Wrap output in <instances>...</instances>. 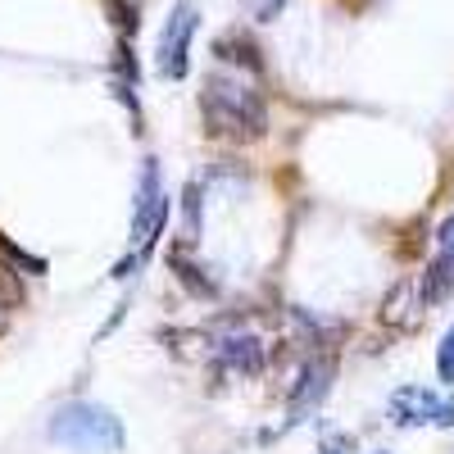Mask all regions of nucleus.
<instances>
[{"mask_svg": "<svg viewBox=\"0 0 454 454\" xmlns=\"http://www.w3.org/2000/svg\"><path fill=\"white\" fill-rule=\"evenodd\" d=\"M200 114H205V128L214 137H227V141H259L263 132H269L263 96L241 78H227V73H209L205 78Z\"/></svg>", "mask_w": 454, "mask_h": 454, "instance_id": "nucleus-1", "label": "nucleus"}, {"mask_svg": "<svg viewBox=\"0 0 454 454\" xmlns=\"http://www.w3.org/2000/svg\"><path fill=\"white\" fill-rule=\"evenodd\" d=\"M46 436L64 450H78V454H119L128 445L123 419L114 409L96 404V400H68L55 409V419L46 427Z\"/></svg>", "mask_w": 454, "mask_h": 454, "instance_id": "nucleus-2", "label": "nucleus"}, {"mask_svg": "<svg viewBox=\"0 0 454 454\" xmlns=\"http://www.w3.org/2000/svg\"><path fill=\"white\" fill-rule=\"evenodd\" d=\"M200 27V10H196V0H177L164 32H160V46H155V64L168 82H182L186 78V68H192V36Z\"/></svg>", "mask_w": 454, "mask_h": 454, "instance_id": "nucleus-3", "label": "nucleus"}, {"mask_svg": "<svg viewBox=\"0 0 454 454\" xmlns=\"http://www.w3.org/2000/svg\"><path fill=\"white\" fill-rule=\"evenodd\" d=\"M164 214H168V200H164V186H160V160H145L141 182H137V205H132V246H137V254L145 246H155V237L164 232Z\"/></svg>", "mask_w": 454, "mask_h": 454, "instance_id": "nucleus-4", "label": "nucleus"}, {"mask_svg": "<svg viewBox=\"0 0 454 454\" xmlns=\"http://www.w3.org/2000/svg\"><path fill=\"white\" fill-rule=\"evenodd\" d=\"M391 423L395 427H413V423H436L450 427L454 423V400L432 395L427 387H400L391 395Z\"/></svg>", "mask_w": 454, "mask_h": 454, "instance_id": "nucleus-5", "label": "nucleus"}, {"mask_svg": "<svg viewBox=\"0 0 454 454\" xmlns=\"http://www.w3.org/2000/svg\"><path fill=\"white\" fill-rule=\"evenodd\" d=\"M332 377H336V364L327 355L305 359V368H300L295 387H291V423H300L309 409H318V400L332 391Z\"/></svg>", "mask_w": 454, "mask_h": 454, "instance_id": "nucleus-6", "label": "nucleus"}, {"mask_svg": "<svg viewBox=\"0 0 454 454\" xmlns=\"http://www.w3.org/2000/svg\"><path fill=\"white\" fill-rule=\"evenodd\" d=\"M419 295H423V305H445V300L454 295V250H441L427 263V273L419 282Z\"/></svg>", "mask_w": 454, "mask_h": 454, "instance_id": "nucleus-7", "label": "nucleus"}, {"mask_svg": "<svg viewBox=\"0 0 454 454\" xmlns=\"http://www.w3.org/2000/svg\"><path fill=\"white\" fill-rule=\"evenodd\" d=\"M218 359H223L227 368H237V372L254 377V372L263 368V346H259V336H223Z\"/></svg>", "mask_w": 454, "mask_h": 454, "instance_id": "nucleus-8", "label": "nucleus"}, {"mask_svg": "<svg viewBox=\"0 0 454 454\" xmlns=\"http://www.w3.org/2000/svg\"><path fill=\"white\" fill-rule=\"evenodd\" d=\"M214 55H218L223 64H241V68H250V73H263V55H259V46L250 42L246 32L218 36V42H214Z\"/></svg>", "mask_w": 454, "mask_h": 454, "instance_id": "nucleus-9", "label": "nucleus"}, {"mask_svg": "<svg viewBox=\"0 0 454 454\" xmlns=\"http://www.w3.org/2000/svg\"><path fill=\"white\" fill-rule=\"evenodd\" d=\"M168 263H173V273H177V282H182L186 291H192V295H200V300H214V295H218V291H214V282H205V278H200V269H196L192 259H182V254H173Z\"/></svg>", "mask_w": 454, "mask_h": 454, "instance_id": "nucleus-10", "label": "nucleus"}, {"mask_svg": "<svg viewBox=\"0 0 454 454\" xmlns=\"http://www.w3.org/2000/svg\"><path fill=\"white\" fill-rule=\"evenodd\" d=\"M419 295V282H395V291H391V300H387V309H382V318L387 323H404V318H413V309H409V300Z\"/></svg>", "mask_w": 454, "mask_h": 454, "instance_id": "nucleus-11", "label": "nucleus"}, {"mask_svg": "<svg viewBox=\"0 0 454 454\" xmlns=\"http://www.w3.org/2000/svg\"><path fill=\"white\" fill-rule=\"evenodd\" d=\"M14 305H23V282H19V269H10V263L0 259V318Z\"/></svg>", "mask_w": 454, "mask_h": 454, "instance_id": "nucleus-12", "label": "nucleus"}, {"mask_svg": "<svg viewBox=\"0 0 454 454\" xmlns=\"http://www.w3.org/2000/svg\"><path fill=\"white\" fill-rule=\"evenodd\" d=\"M182 227H186V241H200V182L182 192Z\"/></svg>", "mask_w": 454, "mask_h": 454, "instance_id": "nucleus-13", "label": "nucleus"}, {"mask_svg": "<svg viewBox=\"0 0 454 454\" xmlns=\"http://www.w3.org/2000/svg\"><path fill=\"white\" fill-rule=\"evenodd\" d=\"M0 259H14L23 273H46V259H36V254L19 250V246H14V241H5V237H0Z\"/></svg>", "mask_w": 454, "mask_h": 454, "instance_id": "nucleus-14", "label": "nucleus"}, {"mask_svg": "<svg viewBox=\"0 0 454 454\" xmlns=\"http://www.w3.org/2000/svg\"><path fill=\"white\" fill-rule=\"evenodd\" d=\"M436 372H441L445 387H454V327L441 336V346H436Z\"/></svg>", "mask_w": 454, "mask_h": 454, "instance_id": "nucleus-15", "label": "nucleus"}, {"mask_svg": "<svg viewBox=\"0 0 454 454\" xmlns=\"http://www.w3.org/2000/svg\"><path fill=\"white\" fill-rule=\"evenodd\" d=\"M282 5H286V0H254V19H259V23H269V19H278Z\"/></svg>", "mask_w": 454, "mask_h": 454, "instance_id": "nucleus-16", "label": "nucleus"}, {"mask_svg": "<svg viewBox=\"0 0 454 454\" xmlns=\"http://www.w3.org/2000/svg\"><path fill=\"white\" fill-rule=\"evenodd\" d=\"M436 241H441V250H454V214L436 227Z\"/></svg>", "mask_w": 454, "mask_h": 454, "instance_id": "nucleus-17", "label": "nucleus"}, {"mask_svg": "<svg viewBox=\"0 0 454 454\" xmlns=\"http://www.w3.org/2000/svg\"><path fill=\"white\" fill-rule=\"evenodd\" d=\"M377 454H387V450H377Z\"/></svg>", "mask_w": 454, "mask_h": 454, "instance_id": "nucleus-18", "label": "nucleus"}]
</instances>
